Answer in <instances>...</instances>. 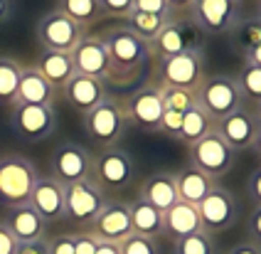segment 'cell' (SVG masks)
Returning a JSON list of instances; mask_svg holds the SVG:
<instances>
[{
	"label": "cell",
	"mask_w": 261,
	"mask_h": 254,
	"mask_svg": "<svg viewBox=\"0 0 261 254\" xmlns=\"http://www.w3.org/2000/svg\"><path fill=\"white\" fill-rule=\"evenodd\" d=\"M89 235L96 237L99 242H114V244H121L123 239H128L133 235L128 202L106 200L101 212L94 217V222L89 224Z\"/></svg>",
	"instance_id": "ac0fdd59"
},
{
	"label": "cell",
	"mask_w": 261,
	"mask_h": 254,
	"mask_svg": "<svg viewBox=\"0 0 261 254\" xmlns=\"http://www.w3.org/2000/svg\"><path fill=\"white\" fill-rule=\"evenodd\" d=\"M13 131L30 143L44 141L57 129V111L52 104H13Z\"/></svg>",
	"instance_id": "30bf717a"
},
{
	"label": "cell",
	"mask_w": 261,
	"mask_h": 254,
	"mask_svg": "<svg viewBox=\"0 0 261 254\" xmlns=\"http://www.w3.org/2000/svg\"><path fill=\"white\" fill-rule=\"evenodd\" d=\"M244 62H251V64L261 67V45H259V47H254V49L249 52L247 57H244Z\"/></svg>",
	"instance_id": "f907efd6"
},
{
	"label": "cell",
	"mask_w": 261,
	"mask_h": 254,
	"mask_svg": "<svg viewBox=\"0 0 261 254\" xmlns=\"http://www.w3.org/2000/svg\"><path fill=\"white\" fill-rule=\"evenodd\" d=\"M47 252L49 254H74V235H57L47 239Z\"/></svg>",
	"instance_id": "ab89813d"
},
{
	"label": "cell",
	"mask_w": 261,
	"mask_h": 254,
	"mask_svg": "<svg viewBox=\"0 0 261 254\" xmlns=\"http://www.w3.org/2000/svg\"><path fill=\"white\" fill-rule=\"evenodd\" d=\"M103 45L109 49V57L114 64V87H128L145 72V67L153 62L150 45L143 42L138 35L126 25H111L99 32Z\"/></svg>",
	"instance_id": "6da1fadb"
},
{
	"label": "cell",
	"mask_w": 261,
	"mask_h": 254,
	"mask_svg": "<svg viewBox=\"0 0 261 254\" xmlns=\"http://www.w3.org/2000/svg\"><path fill=\"white\" fill-rule=\"evenodd\" d=\"M49 175L62 185L89 180L94 175V156L79 143H59L49 156Z\"/></svg>",
	"instance_id": "8fae6325"
},
{
	"label": "cell",
	"mask_w": 261,
	"mask_h": 254,
	"mask_svg": "<svg viewBox=\"0 0 261 254\" xmlns=\"http://www.w3.org/2000/svg\"><path fill=\"white\" fill-rule=\"evenodd\" d=\"M180 126H182V114H177V111H163V119L158 123V134L168 136V138H177L180 134Z\"/></svg>",
	"instance_id": "f35d334b"
},
{
	"label": "cell",
	"mask_w": 261,
	"mask_h": 254,
	"mask_svg": "<svg viewBox=\"0 0 261 254\" xmlns=\"http://www.w3.org/2000/svg\"><path fill=\"white\" fill-rule=\"evenodd\" d=\"M227 254H261V247L259 244H254L251 239H249V242H237Z\"/></svg>",
	"instance_id": "bcb514c9"
},
{
	"label": "cell",
	"mask_w": 261,
	"mask_h": 254,
	"mask_svg": "<svg viewBox=\"0 0 261 254\" xmlns=\"http://www.w3.org/2000/svg\"><path fill=\"white\" fill-rule=\"evenodd\" d=\"M15 249H17V239L10 235V230L0 220V254H15Z\"/></svg>",
	"instance_id": "ee69618b"
},
{
	"label": "cell",
	"mask_w": 261,
	"mask_h": 254,
	"mask_svg": "<svg viewBox=\"0 0 261 254\" xmlns=\"http://www.w3.org/2000/svg\"><path fill=\"white\" fill-rule=\"evenodd\" d=\"M256 13H259L256 17H261V0H256Z\"/></svg>",
	"instance_id": "db71d44e"
},
{
	"label": "cell",
	"mask_w": 261,
	"mask_h": 254,
	"mask_svg": "<svg viewBox=\"0 0 261 254\" xmlns=\"http://www.w3.org/2000/svg\"><path fill=\"white\" fill-rule=\"evenodd\" d=\"M133 10L138 13H148V15H158V17H175L168 0H133Z\"/></svg>",
	"instance_id": "74e56055"
},
{
	"label": "cell",
	"mask_w": 261,
	"mask_h": 254,
	"mask_svg": "<svg viewBox=\"0 0 261 254\" xmlns=\"http://www.w3.org/2000/svg\"><path fill=\"white\" fill-rule=\"evenodd\" d=\"M244 104L239 87L232 77L227 74H215V77H204V82L197 89V106L202 109L210 119L217 123L219 119H224L227 114L237 111L239 106Z\"/></svg>",
	"instance_id": "277c9868"
},
{
	"label": "cell",
	"mask_w": 261,
	"mask_h": 254,
	"mask_svg": "<svg viewBox=\"0 0 261 254\" xmlns=\"http://www.w3.org/2000/svg\"><path fill=\"white\" fill-rule=\"evenodd\" d=\"M237 212H239L237 195L222 185H215L197 205V215H200L202 230L207 235H217V232L229 230L237 220Z\"/></svg>",
	"instance_id": "9a60e30c"
},
{
	"label": "cell",
	"mask_w": 261,
	"mask_h": 254,
	"mask_svg": "<svg viewBox=\"0 0 261 254\" xmlns=\"http://www.w3.org/2000/svg\"><path fill=\"white\" fill-rule=\"evenodd\" d=\"M20 74H22V62L8 57V55H0V104H15Z\"/></svg>",
	"instance_id": "f546056e"
},
{
	"label": "cell",
	"mask_w": 261,
	"mask_h": 254,
	"mask_svg": "<svg viewBox=\"0 0 261 254\" xmlns=\"http://www.w3.org/2000/svg\"><path fill=\"white\" fill-rule=\"evenodd\" d=\"M118 249H121V254H158L155 239L141 237V235H130L128 239H123L118 244Z\"/></svg>",
	"instance_id": "d590c367"
},
{
	"label": "cell",
	"mask_w": 261,
	"mask_h": 254,
	"mask_svg": "<svg viewBox=\"0 0 261 254\" xmlns=\"http://www.w3.org/2000/svg\"><path fill=\"white\" fill-rule=\"evenodd\" d=\"M57 10L74 20L82 30H89L103 20L99 0H57Z\"/></svg>",
	"instance_id": "83f0119b"
},
{
	"label": "cell",
	"mask_w": 261,
	"mask_h": 254,
	"mask_svg": "<svg viewBox=\"0 0 261 254\" xmlns=\"http://www.w3.org/2000/svg\"><path fill=\"white\" fill-rule=\"evenodd\" d=\"M40 74L55 87L57 91L64 89V84L74 77V62L69 52H52V49H42L37 62L32 64Z\"/></svg>",
	"instance_id": "cb8c5ba5"
},
{
	"label": "cell",
	"mask_w": 261,
	"mask_h": 254,
	"mask_svg": "<svg viewBox=\"0 0 261 254\" xmlns=\"http://www.w3.org/2000/svg\"><path fill=\"white\" fill-rule=\"evenodd\" d=\"M69 55L74 62V72L101 79L103 84H114V64L99 35H84Z\"/></svg>",
	"instance_id": "2e32d148"
},
{
	"label": "cell",
	"mask_w": 261,
	"mask_h": 254,
	"mask_svg": "<svg viewBox=\"0 0 261 254\" xmlns=\"http://www.w3.org/2000/svg\"><path fill=\"white\" fill-rule=\"evenodd\" d=\"M158 84V82H155ZM160 99L165 111H177V114H185L188 109L197 104V91L190 89H180V87H168V84H158Z\"/></svg>",
	"instance_id": "836d02e7"
},
{
	"label": "cell",
	"mask_w": 261,
	"mask_h": 254,
	"mask_svg": "<svg viewBox=\"0 0 261 254\" xmlns=\"http://www.w3.org/2000/svg\"><path fill=\"white\" fill-rule=\"evenodd\" d=\"M136 175V165L133 158L123 148L111 146V148H101L99 156H94V183L106 190H123Z\"/></svg>",
	"instance_id": "4fadbf2b"
},
{
	"label": "cell",
	"mask_w": 261,
	"mask_h": 254,
	"mask_svg": "<svg viewBox=\"0 0 261 254\" xmlns=\"http://www.w3.org/2000/svg\"><path fill=\"white\" fill-rule=\"evenodd\" d=\"M190 17L202 35H227L239 22V0H195Z\"/></svg>",
	"instance_id": "5bb4252c"
},
{
	"label": "cell",
	"mask_w": 261,
	"mask_h": 254,
	"mask_svg": "<svg viewBox=\"0 0 261 254\" xmlns=\"http://www.w3.org/2000/svg\"><path fill=\"white\" fill-rule=\"evenodd\" d=\"M210 131H215V121L195 104L192 109H188V111L182 114V126H180V134H177L175 141H177V143H185V146H192V143H197L200 138H204Z\"/></svg>",
	"instance_id": "f1b7e54d"
},
{
	"label": "cell",
	"mask_w": 261,
	"mask_h": 254,
	"mask_svg": "<svg viewBox=\"0 0 261 254\" xmlns=\"http://www.w3.org/2000/svg\"><path fill=\"white\" fill-rule=\"evenodd\" d=\"M261 121L256 116V109L249 104H242L237 111L227 114L224 119H219L215 123V131H217L232 150H247L254 146V138L259 134Z\"/></svg>",
	"instance_id": "e0dca14e"
},
{
	"label": "cell",
	"mask_w": 261,
	"mask_h": 254,
	"mask_svg": "<svg viewBox=\"0 0 261 254\" xmlns=\"http://www.w3.org/2000/svg\"><path fill=\"white\" fill-rule=\"evenodd\" d=\"M123 25L128 28L133 35H138L143 42H153L155 37L160 35V30L168 25V17H158V15H148V13H138V10H133L126 20H123Z\"/></svg>",
	"instance_id": "4dcf8cb0"
},
{
	"label": "cell",
	"mask_w": 261,
	"mask_h": 254,
	"mask_svg": "<svg viewBox=\"0 0 261 254\" xmlns=\"http://www.w3.org/2000/svg\"><path fill=\"white\" fill-rule=\"evenodd\" d=\"M141 200H145L148 205H153L155 210L165 212L177 202V188H175V175L170 173H155L150 178L143 180L141 185Z\"/></svg>",
	"instance_id": "d4e9b609"
},
{
	"label": "cell",
	"mask_w": 261,
	"mask_h": 254,
	"mask_svg": "<svg viewBox=\"0 0 261 254\" xmlns=\"http://www.w3.org/2000/svg\"><path fill=\"white\" fill-rule=\"evenodd\" d=\"M155 64H158V84L197 91L204 82L202 49L182 52V55H175L168 60H155Z\"/></svg>",
	"instance_id": "52a82bcc"
},
{
	"label": "cell",
	"mask_w": 261,
	"mask_h": 254,
	"mask_svg": "<svg viewBox=\"0 0 261 254\" xmlns=\"http://www.w3.org/2000/svg\"><path fill=\"white\" fill-rule=\"evenodd\" d=\"M37 178L40 173L28 156H20V153L0 156V202L5 208L30 202Z\"/></svg>",
	"instance_id": "7a4b0ae2"
},
{
	"label": "cell",
	"mask_w": 261,
	"mask_h": 254,
	"mask_svg": "<svg viewBox=\"0 0 261 254\" xmlns=\"http://www.w3.org/2000/svg\"><path fill=\"white\" fill-rule=\"evenodd\" d=\"M13 17V3L10 0H0V25H5Z\"/></svg>",
	"instance_id": "c3c4849f"
},
{
	"label": "cell",
	"mask_w": 261,
	"mask_h": 254,
	"mask_svg": "<svg viewBox=\"0 0 261 254\" xmlns=\"http://www.w3.org/2000/svg\"><path fill=\"white\" fill-rule=\"evenodd\" d=\"M247 195L254 202V208H261V165L247 178Z\"/></svg>",
	"instance_id": "b9f144b4"
},
{
	"label": "cell",
	"mask_w": 261,
	"mask_h": 254,
	"mask_svg": "<svg viewBox=\"0 0 261 254\" xmlns=\"http://www.w3.org/2000/svg\"><path fill=\"white\" fill-rule=\"evenodd\" d=\"M195 0H168L170 10H173L175 17H182V15H190V8H192Z\"/></svg>",
	"instance_id": "7dc6e473"
},
{
	"label": "cell",
	"mask_w": 261,
	"mask_h": 254,
	"mask_svg": "<svg viewBox=\"0 0 261 254\" xmlns=\"http://www.w3.org/2000/svg\"><path fill=\"white\" fill-rule=\"evenodd\" d=\"M217 183L212 178H207L204 173H200L197 168H192V165H188V168H182L177 175H175V188H177V200L180 202H190V205H200L202 202V197L212 188H215Z\"/></svg>",
	"instance_id": "484cf974"
},
{
	"label": "cell",
	"mask_w": 261,
	"mask_h": 254,
	"mask_svg": "<svg viewBox=\"0 0 261 254\" xmlns=\"http://www.w3.org/2000/svg\"><path fill=\"white\" fill-rule=\"evenodd\" d=\"M234 153L237 150L229 148V143L217 131H210L204 138L190 146V165L204 173L207 178L217 180L232 170Z\"/></svg>",
	"instance_id": "8992f818"
},
{
	"label": "cell",
	"mask_w": 261,
	"mask_h": 254,
	"mask_svg": "<svg viewBox=\"0 0 261 254\" xmlns=\"http://www.w3.org/2000/svg\"><path fill=\"white\" fill-rule=\"evenodd\" d=\"M247 235L254 244L261 247V208H254L247 220Z\"/></svg>",
	"instance_id": "7bdbcfd3"
},
{
	"label": "cell",
	"mask_w": 261,
	"mask_h": 254,
	"mask_svg": "<svg viewBox=\"0 0 261 254\" xmlns=\"http://www.w3.org/2000/svg\"><path fill=\"white\" fill-rule=\"evenodd\" d=\"M3 224L10 230V235L17 239V244L47 239V222L37 215V210L32 208L30 202L15 205V208H5Z\"/></svg>",
	"instance_id": "ffe728a7"
},
{
	"label": "cell",
	"mask_w": 261,
	"mask_h": 254,
	"mask_svg": "<svg viewBox=\"0 0 261 254\" xmlns=\"http://www.w3.org/2000/svg\"><path fill=\"white\" fill-rule=\"evenodd\" d=\"M118 104H121V111L126 116V123L141 129V131H148V134H158V123L163 119V111H165L158 84L141 87Z\"/></svg>",
	"instance_id": "ba28073f"
},
{
	"label": "cell",
	"mask_w": 261,
	"mask_h": 254,
	"mask_svg": "<svg viewBox=\"0 0 261 254\" xmlns=\"http://www.w3.org/2000/svg\"><path fill=\"white\" fill-rule=\"evenodd\" d=\"M15 254H49L47 252V239H40V242H22V244H17Z\"/></svg>",
	"instance_id": "f6af8a7d"
},
{
	"label": "cell",
	"mask_w": 261,
	"mask_h": 254,
	"mask_svg": "<svg viewBox=\"0 0 261 254\" xmlns=\"http://www.w3.org/2000/svg\"><path fill=\"white\" fill-rule=\"evenodd\" d=\"M64 99L79 111V114H87L94 106H99L103 99H109V91H106V84L101 79H94V77L79 74L74 72V77L64 84Z\"/></svg>",
	"instance_id": "44dd1931"
},
{
	"label": "cell",
	"mask_w": 261,
	"mask_h": 254,
	"mask_svg": "<svg viewBox=\"0 0 261 254\" xmlns=\"http://www.w3.org/2000/svg\"><path fill=\"white\" fill-rule=\"evenodd\" d=\"M215 235H207L204 230L188 235L175 242V254H215Z\"/></svg>",
	"instance_id": "e575fe53"
},
{
	"label": "cell",
	"mask_w": 261,
	"mask_h": 254,
	"mask_svg": "<svg viewBox=\"0 0 261 254\" xmlns=\"http://www.w3.org/2000/svg\"><path fill=\"white\" fill-rule=\"evenodd\" d=\"M128 212H130L133 235L150 237V239H155L163 235V212H160V210H155L153 205H148L141 197H136V200L128 202Z\"/></svg>",
	"instance_id": "4316f807"
},
{
	"label": "cell",
	"mask_w": 261,
	"mask_h": 254,
	"mask_svg": "<svg viewBox=\"0 0 261 254\" xmlns=\"http://www.w3.org/2000/svg\"><path fill=\"white\" fill-rule=\"evenodd\" d=\"M96 244H99V239L91 237L89 232L74 235V254H96Z\"/></svg>",
	"instance_id": "60d3db41"
},
{
	"label": "cell",
	"mask_w": 261,
	"mask_h": 254,
	"mask_svg": "<svg viewBox=\"0 0 261 254\" xmlns=\"http://www.w3.org/2000/svg\"><path fill=\"white\" fill-rule=\"evenodd\" d=\"M57 99V89L44 79L32 64H22V74L15 94V104H52Z\"/></svg>",
	"instance_id": "7402d4cb"
},
{
	"label": "cell",
	"mask_w": 261,
	"mask_h": 254,
	"mask_svg": "<svg viewBox=\"0 0 261 254\" xmlns=\"http://www.w3.org/2000/svg\"><path fill=\"white\" fill-rule=\"evenodd\" d=\"M82 121H84L87 136L101 148L116 146L118 138L126 131V116L116 99H103L99 106L82 114Z\"/></svg>",
	"instance_id": "5b68a950"
},
{
	"label": "cell",
	"mask_w": 261,
	"mask_h": 254,
	"mask_svg": "<svg viewBox=\"0 0 261 254\" xmlns=\"http://www.w3.org/2000/svg\"><path fill=\"white\" fill-rule=\"evenodd\" d=\"M254 109H256V116H259V121H261V101L256 106H254Z\"/></svg>",
	"instance_id": "f5cc1de1"
},
{
	"label": "cell",
	"mask_w": 261,
	"mask_h": 254,
	"mask_svg": "<svg viewBox=\"0 0 261 254\" xmlns=\"http://www.w3.org/2000/svg\"><path fill=\"white\" fill-rule=\"evenodd\" d=\"M30 205L37 210L44 222L64 220V185L52 175H40L30 195Z\"/></svg>",
	"instance_id": "d6986e66"
},
{
	"label": "cell",
	"mask_w": 261,
	"mask_h": 254,
	"mask_svg": "<svg viewBox=\"0 0 261 254\" xmlns=\"http://www.w3.org/2000/svg\"><path fill=\"white\" fill-rule=\"evenodd\" d=\"M251 148L256 150V156H259V161H261V129H259V134H256V138H254V146Z\"/></svg>",
	"instance_id": "816d5d0a"
},
{
	"label": "cell",
	"mask_w": 261,
	"mask_h": 254,
	"mask_svg": "<svg viewBox=\"0 0 261 254\" xmlns=\"http://www.w3.org/2000/svg\"><path fill=\"white\" fill-rule=\"evenodd\" d=\"M237 87H239V94L244 99V104L256 106L261 101V67L251 64V62H244V67L239 69L237 74Z\"/></svg>",
	"instance_id": "d6a6232c"
},
{
	"label": "cell",
	"mask_w": 261,
	"mask_h": 254,
	"mask_svg": "<svg viewBox=\"0 0 261 254\" xmlns=\"http://www.w3.org/2000/svg\"><path fill=\"white\" fill-rule=\"evenodd\" d=\"M106 193L94 183V178L67 183L64 185V217L76 224H91L94 217L106 205Z\"/></svg>",
	"instance_id": "9c48e42d"
},
{
	"label": "cell",
	"mask_w": 261,
	"mask_h": 254,
	"mask_svg": "<svg viewBox=\"0 0 261 254\" xmlns=\"http://www.w3.org/2000/svg\"><path fill=\"white\" fill-rule=\"evenodd\" d=\"M202 32L192 22L190 15L182 17H170L168 25L160 30V35L150 42V57L155 60H168L182 52H192V49H202Z\"/></svg>",
	"instance_id": "3957f363"
},
{
	"label": "cell",
	"mask_w": 261,
	"mask_h": 254,
	"mask_svg": "<svg viewBox=\"0 0 261 254\" xmlns=\"http://www.w3.org/2000/svg\"><path fill=\"white\" fill-rule=\"evenodd\" d=\"M35 35L40 40L42 49H52V52H72L74 47L82 42V37L87 35V30H82L74 20L59 13L57 8L44 13L37 20Z\"/></svg>",
	"instance_id": "7c38bea8"
},
{
	"label": "cell",
	"mask_w": 261,
	"mask_h": 254,
	"mask_svg": "<svg viewBox=\"0 0 261 254\" xmlns=\"http://www.w3.org/2000/svg\"><path fill=\"white\" fill-rule=\"evenodd\" d=\"M96 254H121V249L114 242H99L96 244Z\"/></svg>",
	"instance_id": "681fc988"
},
{
	"label": "cell",
	"mask_w": 261,
	"mask_h": 254,
	"mask_svg": "<svg viewBox=\"0 0 261 254\" xmlns=\"http://www.w3.org/2000/svg\"><path fill=\"white\" fill-rule=\"evenodd\" d=\"M200 230H202V222H200L197 208L190 202L177 200L173 208L163 212V235H168L173 242L188 237V235H195Z\"/></svg>",
	"instance_id": "603a6c76"
},
{
	"label": "cell",
	"mask_w": 261,
	"mask_h": 254,
	"mask_svg": "<svg viewBox=\"0 0 261 254\" xmlns=\"http://www.w3.org/2000/svg\"><path fill=\"white\" fill-rule=\"evenodd\" d=\"M232 42L242 52V57H247L254 47L261 45V17H244L234 25Z\"/></svg>",
	"instance_id": "1f68e13d"
},
{
	"label": "cell",
	"mask_w": 261,
	"mask_h": 254,
	"mask_svg": "<svg viewBox=\"0 0 261 254\" xmlns=\"http://www.w3.org/2000/svg\"><path fill=\"white\" fill-rule=\"evenodd\" d=\"M103 17H114V20H126L133 13V0H99Z\"/></svg>",
	"instance_id": "8d00e7d4"
}]
</instances>
